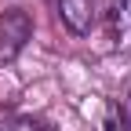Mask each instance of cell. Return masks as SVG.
I'll use <instances>...</instances> for the list:
<instances>
[{
    "instance_id": "6da1fadb",
    "label": "cell",
    "mask_w": 131,
    "mask_h": 131,
    "mask_svg": "<svg viewBox=\"0 0 131 131\" xmlns=\"http://www.w3.org/2000/svg\"><path fill=\"white\" fill-rule=\"evenodd\" d=\"M33 37V18L22 7H7L0 15V62H11Z\"/></svg>"
},
{
    "instance_id": "7a4b0ae2",
    "label": "cell",
    "mask_w": 131,
    "mask_h": 131,
    "mask_svg": "<svg viewBox=\"0 0 131 131\" xmlns=\"http://www.w3.org/2000/svg\"><path fill=\"white\" fill-rule=\"evenodd\" d=\"M58 15L73 37H88L98 18V4L95 0H58Z\"/></svg>"
},
{
    "instance_id": "3957f363",
    "label": "cell",
    "mask_w": 131,
    "mask_h": 131,
    "mask_svg": "<svg viewBox=\"0 0 131 131\" xmlns=\"http://www.w3.org/2000/svg\"><path fill=\"white\" fill-rule=\"evenodd\" d=\"M106 29L117 51H131V0H109L106 4Z\"/></svg>"
},
{
    "instance_id": "277c9868",
    "label": "cell",
    "mask_w": 131,
    "mask_h": 131,
    "mask_svg": "<svg viewBox=\"0 0 131 131\" xmlns=\"http://www.w3.org/2000/svg\"><path fill=\"white\" fill-rule=\"evenodd\" d=\"M98 131H131L127 113L120 106H106V117H102V127H98Z\"/></svg>"
},
{
    "instance_id": "5b68a950",
    "label": "cell",
    "mask_w": 131,
    "mask_h": 131,
    "mask_svg": "<svg viewBox=\"0 0 131 131\" xmlns=\"http://www.w3.org/2000/svg\"><path fill=\"white\" fill-rule=\"evenodd\" d=\"M0 131H55V127H47L44 120H33V117H15L0 124Z\"/></svg>"
}]
</instances>
